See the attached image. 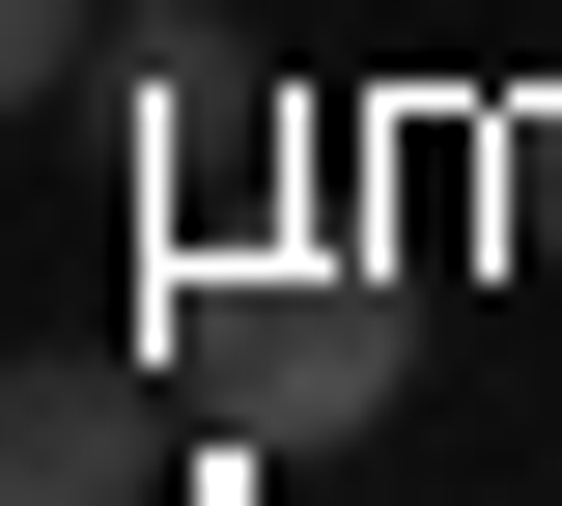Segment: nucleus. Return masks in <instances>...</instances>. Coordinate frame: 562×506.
<instances>
[{"mask_svg":"<svg viewBox=\"0 0 562 506\" xmlns=\"http://www.w3.org/2000/svg\"><path fill=\"white\" fill-rule=\"evenodd\" d=\"M140 366H169L225 450H366V423H394V310H366V282H254V254H169Z\"/></svg>","mask_w":562,"mask_h":506,"instance_id":"nucleus-1","label":"nucleus"},{"mask_svg":"<svg viewBox=\"0 0 562 506\" xmlns=\"http://www.w3.org/2000/svg\"><path fill=\"white\" fill-rule=\"evenodd\" d=\"M198 394L169 366H0V506H198Z\"/></svg>","mask_w":562,"mask_h":506,"instance_id":"nucleus-2","label":"nucleus"},{"mask_svg":"<svg viewBox=\"0 0 562 506\" xmlns=\"http://www.w3.org/2000/svg\"><path fill=\"white\" fill-rule=\"evenodd\" d=\"M113 142L169 169V198H225V169H254V29H198V0L113 29Z\"/></svg>","mask_w":562,"mask_h":506,"instance_id":"nucleus-3","label":"nucleus"},{"mask_svg":"<svg viewBox=\"0 0 562 506\" xmlns=\"http://www.w3.org/2000/svg\"><path fill=\"white\" fill-rule=\"evenodd\" d=\"M57 85H113V0H0V113H57Z\"/></svg>","mask_w":562,"mask_h":506,"instance_id":"nucleus-4","label":"nucleus"}]
</instances>
